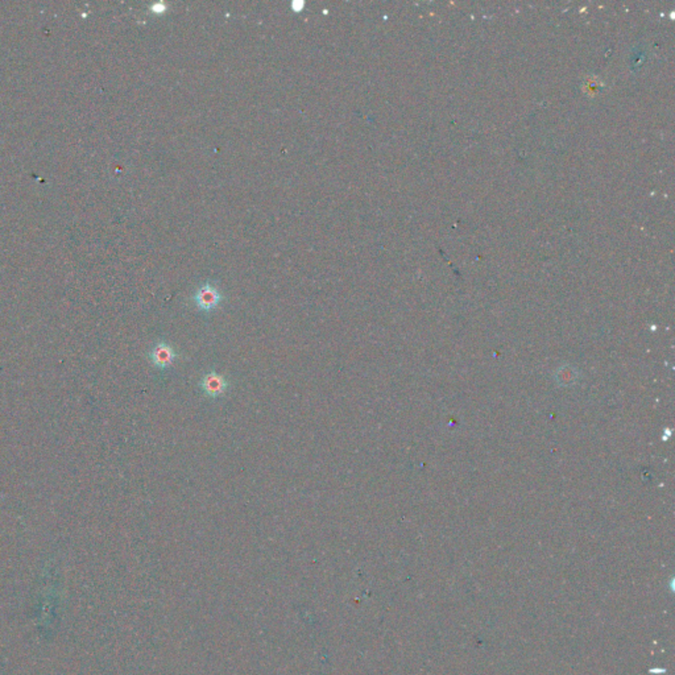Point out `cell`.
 <instances>
[{
  "mask_svg": "<svg viewBox=\"0 0 675 675\" xmlns=\"http://www.w3.org/2000/svg\"><path fill=\"white\" fill-rule=\"evenodd\" d=\"M222 300H223V294L219 292L216 286L212 285L210 283L199 286L193 296L197 309L203 313H210L212 310H215L221 305Z\"/></svg>",
  "mask_w": 675,
  "mask_h": 675,
  "instance_id": "cell-1",
  "label": "cell"
},
{
  "mask_svg": "<svg viewBox=\"0 0 675 675\" xmlns=\"http://www.w3.org/2000/svg\"><path fill=\"white\" fill-rule=\"evenodd\" d=\"M228 388H230L228 379L215 371L206 374L201 380V390L211 399L222 397Z\"/></svg>",
  "mask_w": 675,
  "mask_h": 675,
  "instance_id": "cell-3",
  "label": "cell"
},
{
  "mask_svg": "<svg viewBox=\"0 0 675 675\" xmlns=\"http://www.w3.org/2000/svg\"><path fill=\"white\" fill-rule=\"evenodd\" d=\"M179 352L176 348L166 342H159L152 347L150 352V363L160 368L166 370L173 365V363L179 359Z\"/></svg>",
  "mask_w": 675,
  "mask_h": 675,
  "instance_id": "cell-2",
  "label": "cell"
}]
</instances>
